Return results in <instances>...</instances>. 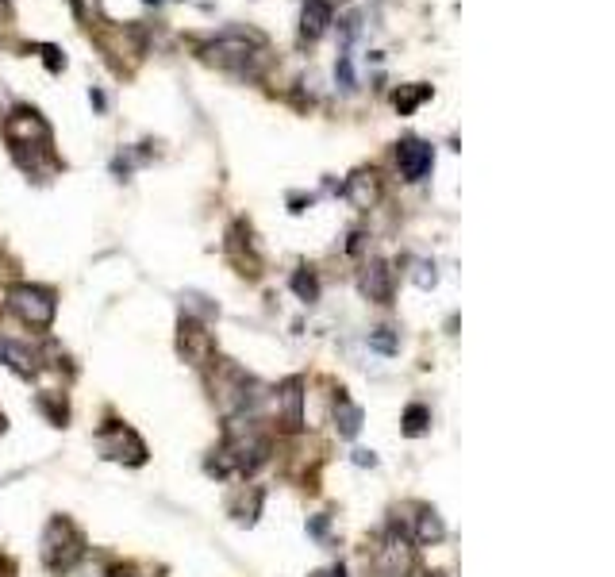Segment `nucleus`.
<instances>
[{"label": "nucleus", "mask_w": 615, "mask_h": 577, "mask_svg": "<svg viewBox=\"0 0 615 577\" xmlns=\"http://www.w3.org/2000/svg\"><path fill=\"white\" fill-rule=\"evenodd\" d=\"M85 558V535L77 531L74 520L54 516L43 531V562L50 574H70L77 562Z\"/></svg>", "instance_id": "obj_1"}, {"label": "nucleus", "mask_w": 615, "mask_h": 577, "mask_svg": "<svg viewBox=\"0 0 615 577\" xmlns=\"http://www.w3.org/2000/svg\"><path fill=\"white\" fill-rule=\"evenodd\" d=\"M8 308H12L27 327H50L54 324V316H58V301H54V293L43 289V285H16V289L8 293Z\"/></svg>", "instance_id": "obj_2"}, {"label": "nucleus", "mask_w": 615, "mask_h": 577, "mask_svg": "<svg viewBox=\"0 0 615 577\" xmlns=\"http://www.w3.org/2000/svg\"><path fill=\"white\" fill-rule=\"evenodd\" d=\"M266 51H258L250 39L243 35H223L216 43H208V47H200V58L204 62H212V66H220V70H231V74H254V66H250V58H262Z\"/></svg>", "instance_id": "obj_3"}, {"label": "nucleus", "mask_w": 615, "mask_h": 577, "mask_svg": "<svg viewBox=\"0 0 615 577\" xmlns=\"http://www.w3.org/2000/svg\"><path fill=\"white\" fill-rule=\"evenodd\" d=\"M97 443H100V454H104V458H116V462H127V466H143V462H147V443H143L131 427L116 424V420L100 431Z\"/></svg>", "instance_id": "obj_4"}, {"label": "nucleus", "mask_w": 615, "mask_h": 577, "mask_svg": "<svg viewBox=\"0 0 615 577\" xmlns=\"http://www.w3.org/2000/svg\"><path fill=\"white\" fill-rule=\"evenodd\" d=\"M4 135H8V143H12L16 151L50 143V127H47V120L35 112V108H16V112L4 120Z\"/></svg>", "instance_id": "obj_5"}, {"label": "nucleus", "mask_w": 615, "mask_h": 577, "mask_svg": "<svg viewBox=\"0 0 615 577\" xmlns=\"http://www.w3.org/2000/svg\"><path fill=\"white\" fill-rule=\"evenodd\" d=\"M396 166H400L404 181H423V177L431 174V166H435L431 143H423V139H400V147H396Z\"/></svg>", "instance_id": "obj_6"}, {"label": "nucleus", "mask_w": 615, "mask_h": 577, "mask_svg": "<svg viewBox=\"0 0 615 577\" xmlns=\"http://www.w3.org/2000/svg\"><path fill=\"white\" fill-rule=\"evenodd\" d=\"M212 351H216L212 335H208L197 320H189V316H185V320H181V354H185L193 366H204V362L212 358Z\"/></svg>", "instance_id": "obj_7"}, {"label": "nucleus", "mask_w": 615, "mask_h": 577, "mask_svg": "<svg viewBox=\"0 0 615 577\" xmlns=\"http://www.w3.org/2000/svg\"><path fill=\"white\" fill-rule=\"evenodd\" d=\"M362 293H366L369 301L389 304V297H393V270H389V262L373 258L366 270H362Z\"/></svg>", "instance_id": "obj_8"}, {"label": "nucleus", "mask_w": 615, "mask_h": 577, "mask_svg": "<svg viewBox=\"0 0 615 577\" xmlns=\"http://www.w3.org/2000/svg\"><path fill=\"white\" fill-rule=\"evenodd\" d=\"M277 401H281V420H285L289 431L304 427V381H300V377H293V381L281 385Z\"/></svg>", "instance_id": "obj_9"}, {"label": "nucleus", "mask_w": 615, "mask_h": 577, "mask_svg": "<svg viewBox=\"0 0 615 577\" xmlns=\"http://www.w3.org/2000/svg\"><path fill=\"white\" fill-rule=\"evenodd\" d=\"M381 197V181L373 170H358V174L346 181V201L354 204V208H373Z\"/></svg>", "instance_id": "obj_10"}, {"label": "nucleus", "mask_w": 615, "mask_h": 577, "mask_svg": "<svg viewBox=\"0 0 615 577\" xmlns=\"http://www.w3.org/2000/svg\"><path fill=\"white\" fill-rule=\"evenodd\" d=\"M331 16H335V8L327 0H308L304 12H300V35L304 39H320L323 31L331 27Z\"/></svg>", "instance_id": "obj_11"}, {"label": "nucleus", "mask_w": 615, "mask_h": 577, "mask_svg": "<svg viewBox=\"0 0 615 577\" xmlns=\"http://www.w3.org/2000/svg\"><path fill=\"white\" fill-rule=\"evenodd\" d=\"M381 570L389 577H404L412 570V547H408L404 535H393V539L385 543V551H381Z\"/></svg>", "instance_id": "obj_12"}, {"label": "nucleus", "mask_w": 615, "mask_h": 577, "mask_svg": "<svg viewBox=\"0 0 615 577\" xmlns=\"http://www.w3.org/2000/svg\"><path fill=\"white\" fill-rule=\"evenodd\" d=\"M335 427H339L343 439H354V435L362 431V408L350 401V397H343V393H339V401H335Z\"/></svg>", "instance_id": "obj_13"}, {"label": "nucleus", "mask_w": 615, "mask_h": 577, "mask_svg": "<svg viewBox=\"0 0 615 577\" xmlns=\"http://www.w3.org/2000/svg\"><path fill=\"white\" fill-rule=\"evenodd\" d=\"M0 362H8L16 374H24V377H31L39 366H35V358L24 351V347H16V343H8V339H0Z\"/></svg>", "instance_id": "obj_14"}, {"label": "nucleus", "mask_w": 615, "mask_h": 577, "mask_svg": "<svg viewBox=\"0 0 615 577\" xmlns=\"http://www.w3.org/2000/svg\"><path fill=\"white\" fill-rule=\"evenodd\" d=\"M427 97H431V85H408V89H396L393 104H396L400 116H412Z\"/></svg>", "instance_id": "obj_15"}, {"label": "nucleus", "mask_w": 615, "mask_h": 577, "mask_svg": "<svg viewBox=\"0 0 615 577\" xmlns=\"http://www.w3.org/2000/svg\"><path fill=\"white\" fill-rule=\"evenodd\" d=\"M446 535L443 520H439V512H431V508H423L419 512V524H416V539L419 543H439Z\"/></svg>", "instance_id": "obj_16"}, {"label": "nucleus", "mask_w": 615, "mask_h": 577, "mask_svg": "<svg viewBox=\"0 0 615 577\" xmlns=\"http://www.w3.org/2000/svg\"><path fill=\"white\" fill-rule=\"evenodd\" d=\"M293 293L300 297V301H320V281H316V274L312 270H296L293 274Z\"/></svg>", "instance_id": "obj_17"}, {"label": "nucleus", "mask_w": 615, "mask_h": 577, "mask_svg": "<svg viewBox=\"0 0 615 577\" xmlns=\"http://www.w3.org/2000/svg\"><path fill=\"white\" fill-rule=\"evenodd\" d=\"M427 424H431V412H427L423 404H412V408L404 412V435H412V439H416V435L427 431Z\"/></svg>", "instance_id": "obj_18"}, {"label": "nucleus", "mask_w": 615, "mask_h": 577, "mask_svg": "<svg viewBox=\"0 0 615 577\" xmlns=\"http://www.w3.org/2000/svg\"><path fill=\"white\" fill-rule=\"evenodd\" d=\"M369 347L381 354H396V339L389 335V327H377V331L369 335Z\"/></svg>", "instance_id": "obj_19"}, {"label": "nucleus", "mask_w": 615, "mask_h": 577, "mask_svg": "<svg viewBox=\"0 0 615 577\" xmlns=\"http://www.w3.org/2000/svg\"><path fill=\"white\" fill-rule=\"evenodd\" d=\"M74 16L81 24H93L100 16V0H74Z\"/></svg>", "instance_id": "obj_20"}, {"label": "nucleus", "mask_w": 615, "mask_h": 577, "mask_svg": "<svg viewBox=\"0 0 615 577\" xmlns=\"http://www.w3.org/2000/svg\"><path fill=\"white\" fill-rule=\"evenodd\" d=\"M416 285H419V289H431V285H435V266H427V262H416Z\"/></svg>", "instance_id": "obj_21"}, {"label": "nucleus", "mask_w": 615, "mask_h": 577, "mask_svg": "<svg viewBox=\"0 0 615 577\" xmlns=\"http://www.w3.org/2000/svg\"><path fill=\"white\" fill-rule=\"evenodd\" d=\"M43 54H47V70H50V74H58V70L66 66V58L58 54V47H43Z\"/></svg>", "instance_id": "obj_22"}, {"label": "nucleus", "mask_w": 615, "mask_h": 577, "mask_svg": "<svg viewBox=\"0 0 615 577\" xmlns=\"http://www.w3.org/2000/svg\"><path fill=\"white\" fill-rule=\"evenodd\" d=\"M335 74L343 81V89H354V74H350V62H346V58H339V70H335Z\"/></svg>", "instance_id": "obj_23"}, {"label": "nucleus", "mask_w": 615, "mask_h": 577, "mask_svg": "<svg viewBox=\"0 0 615 577\" xmlns=\"http://www.w3.org/2000/svg\"><path fill=\"white\" fill-rule=\"evenodd\" d=\"M316 577H346L343 566H335V570H327V574H316Z\"/></svg>", "instance_id": "obj_24"}, {"label": "nucleus", "mask_w": 615, "mask_h": 577, "mask_svg": "<svg viewBox=\"0 0 615 577\" xmlns=\"http://www.w3.org/2000/svg\"><path fill=\"white\" fill-rule=\"evenodd\" d=\"M0 431H4V416H0Z\"/></svg>", "instance_id": "obj_25"}]
</instances>
